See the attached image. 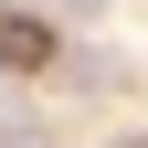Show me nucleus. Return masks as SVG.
I'll use <instances>...</instances> for the list:
<instances>
[{"label": "nucleus", "mask_w": 148, "mask_h": 148, "mask_svg": "<svg viewBox=\"0 0 148 148\" xmlns=\"http://www.w3.org/2000/svg\"><path fill=\"white\" fill-rule=\"evenodd\" d=\"M0 64H53V21H0Z\"/></svg>", "instance_id": "f257e3e1"}]
</instances>
